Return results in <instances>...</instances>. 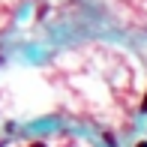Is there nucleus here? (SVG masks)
<instances>
[{
	"instance_id": "3",
	"label": "nucleus",
	"mask_w": 147,
	"mask_h": 147,
	"mask_svg": "<svg viewBox=\"0 0 147 147\" xmlns=\"http://www.w3.org/2000/svg\"><path fill=\"white\" fill-rule=\"evenodd\" d=\"M135 147H147V141H138V144H135Z\"/></svg>"
},
{
	"instance_id": "1",
	"label": "nucleus",
	"mask_w": 147,
	"mask_h": 147,
	"mask_svg": "<svg viewBox=\"0 0 147 147\" xmlns=\"http://www.w3.org/2000/svg\"><path fill=\"white\" fill-rule=\"evenodd\" d=\"M141 108H144V111H147V93H144V102H141Z\"/></svg>"
},
{
	"instance_id": "2",
	"label": "nucleus",
	"mask_w": 147,
	"mask_h": 147,
	"mask_svg": "<svg viewBox=\"0 0 147 147\" xmlns=\"http://www.w3.org/2000/svg\"><path fill=\"white\" fill-rule=\"evenodd\" d=\"M30 147H45V144H42V141H36V144H30Z\"/></svg>"
}]
</instances>
